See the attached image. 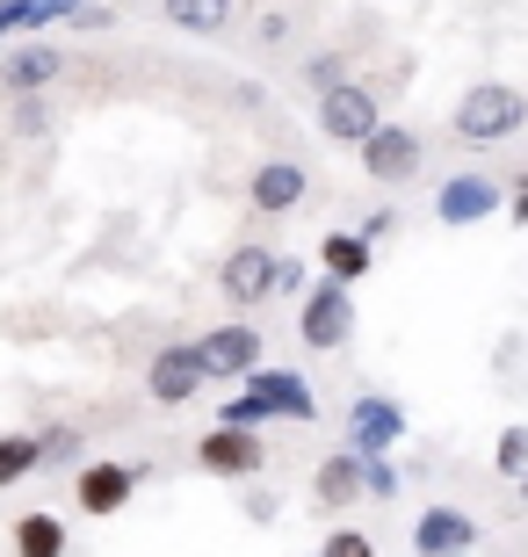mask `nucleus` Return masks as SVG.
I'll list each match as a JSON object with an SVG mask.
<instances>
[{
    "label": "nucleus",
    "instance_id": "obj_1",
    "mask_svg": "<svg viewBox=\"0 0 528 557\" xmlns=\"http://www.w3.org/2000/svg\"><path fill=\"white\" fill-rule=\"evenodd\" d=\"M521 124H528V95L514 81H470L456 95V109H449V138L470 145V152H492V145L521 138Z\"/></svg>",
    "mask_w": 528,
    "mask_h": 557
},
{
    "label": "nucleus",
    "instance_id": "obj_2",
    "mask_svg": "<svg viewBox=\"0 0 528 557\" xmlns=\"http://www.w3.org/2000/svg\"><path fill=\"white\" fill-rule=\"evenodd\" d=\"M384 131V102H377V87L369 81H341L319 95V138L341 145V152H363L369 138Z\"/></svg>",
    "mask_w": 528,
    "mask_h": 557
},
{
    "label": "nucleus",
    "instance_id": "obj_3",
    "mask_svg": "<svg viewBox=\"0 0 528 557\" xmlns=\"http://www.w3.org/2000/svg\"><path fill=\"white\" fill-rule=\"evenodd\" d=\"M297 341H305L311 355H341L347 341H355V289L319 275V283L297 297Z\"/></svg>",
    "mask_w": 528,
    "mask_h": 557
},
{
    "label": "nucleus",
    "instance_id": "obj_4",
    "mask_svg": "<svg viewBox=\"0 0 528 557\" xmlns=\"http://www.w3.org/2000/svg\"><path fill=\"white\" fill-rule=\"evenodd\" d=\"M275 269H283V253L261 247V239H246V247H232V253L218 261V297H224L232 311L268 305V297H275Z\"/></svg>",
    "mask_w": 528,
    "mask_h": 557
},
{
    "label": "nucleus",
    "instance_id": "obj_5",
    "mask_svg": "<svg viewBox=\"0 0 528 557\" xmlns=\"http://www.w3.org/2000/svg\"><path fill=\"white\" fill-rule=\"evenodd\" d=\"M138 485H145V463L102 456V463H81V471H73V507H81L87 521H109V515H123V507L138 499Z\"/></svg>",
    "mask_w": 528,
    "mask_h": 557
},
{
    "label": "nucleus",
    "instance_id": "obj_6",
    "mask_svg": "<svg viewBox=\"0 0 528 557\" xmlns=\"http://www.w3.org/2000/svg\"><path fill=\"white\" fill-rule=\"evenodd\" d=\"M204 384H210V370H204V348L196 341H167L160 355H152V370H145V398L152 406H196L204 398Z\"/></svg>",
    "mask_w": 528,
    "mask_h": 557
},
{
    "label": "nucleus",
    "instance_id": "obj_7",
    "mask_svg": "<svg viewBox=\"0 0 528 557\" xmlns=\"http://www.w3.org/2000/svg\"><path fill=\"white\" fill-rule=\"evenodd\" d=\"M204 370H210V384H246V376L268 362V348H261V326H246V319H224V326H210L204 341Z\"/></svg>",
    "mask_w": 528,
    "mask_h": 557
},
{
    "label": "nucleus",
    "instance_id": "obj_8",
    "mask_svg": "<svg viewBox=\"0 0 528 557\" xmlns=\"http://www.w3.org/2000/svg\"><path fill=\"white\" fill-rule=\"evenodd\" d=\"M196 471H210V478H261L268 471L261 428H204L196 434Z\"/></svg>",
    "mask_w": 528,
    "mask_h": 557
},
{
    "label": "nucleus",
    "instance_id": "obj_9",
    "mask_svg": "<svg viewBox=\"0 0 528 557\" xmlns=\"http://www.w3.org/2000/svg\"><path fill=\"white\" fill-rule=\"evenodd\" d=\"M355 160H363V174H369L377 188H406L413 174L427 166V138H420L413 124H384L377 138L363 145V152H355Z\"/></svg>",
    "mask_w": 528,
    "mask_h": 557
},
{
    "label": "nucleus",
    "instance_id": "obj_10",
    "mask_svg": "<svg viewBox=\"0 0 528 557\" xmlns=\"http://www.w3.org/2000/svg\"><path fill=\"white\" fill-rule=\"evenodd\" d=\"M500 210H507V182H492V174H449V182L434 188V218H442L449 232L486 225Z\"/></svg>",
    "mask_w": 528,
    "mask_h": 557
},
{
    "label": "nucleus",
    "instance_id": "obj_11",
    "mask_svg": "<svg viewBox=\"0 0 528 557\" xmlns=\"http://www.w3.org/2000/svg\"><path fill=\"white\" fill-rule=\"evenodd\" d=\"M406 442V406L384 392H363L355 406H347V449L355 456H391Z\"/></svg>",
    "mask_w": 528,
    "mask_h": 557
},
{
    "label": "nucleus",
    "instance_id": "obj_12",
    "mask_svg": "<svg viewBox=\"0 0 528 557\" xmlns=\"http://www.w3.org/2000/svg\"><path fill=\"white\" fill-rule=\"evenodd\" d=\"M311 196V174L305 160H261L254 174H246V203L261 210V218H290V210Z\"/></svg>",
    "mask_w": 528,
    "mask_h": 557
},
{
    "label": "nucleus",
    "instance_id": "obj_13",
    "mask_svg": "<svg viewBox=\"0 0 528 557\" xmlns=\"http://www.w3.org/2000/svg\"><path fill=\"white\" fill-rule=\"evenodd\" d=\"M240 392L261 398L268 420H297V428H311V420H319V398H311V384H305L297 370H268V362H261V370L246 376Z\"/></svg>",
    "mask_w": 528,
    "mask_h": 557
},
{
    "label": "nucleus",
    "instance_id": "obj_14",
    "mask_svg": "<svg viewBox=\"0 0 528 557\" xmlns=\"http://www.w3.org/2000/svg\"><path fill=\"white\" fill-rule=\"evenodd\" d=\"M478 550V521L464 507H420L413 521V557H470Z\"/></svg>",
    "mask_w": 528,
    "mask_h": 557
},
{
    "label": "nucleus",
    "instance_id": "obj_15",
    "mask_svg": "<svg viewBox=\"0 0 528 557\" xmlns=\"http://www.w3.org/2000/svg\"><path fill=\"white\" fill-rule=\"evenodd\" d=\"M59 73H65V51L44 44V37H22L15 51H0V87H8V95H44Z\"/></svg>",
    "mask_w": 528,
    "mask_h": 557
},
{
    "label": "nucleus",
    "instance_id": "obj_16",
    "mask_svg": "<svg viewBox=\"0 0 528 557\" xmlns=\"http://www.w3.org/2000/svg\"><path fill=\"white\" fill-rule=\"evenodd\" d=\"M311 499H319L326 515L355 507V499H363V456H355V449H333L319 471H311Z\"/></svg>",
    "mask_w": 528,
    "mask_h": 557
},
{
    "label": "nucleus",
    "instance_id": "obj_17",
    "mask_svg": "<svg viewBox=\"0 0 528 557\" xmlns=\"http://www.w3.org/2000/svg\"><path fill=\"white\" fill-rule=\"evenodd\" d=\"M377 269V247H369L363 232H326L319 239V275H333V283H363V275Z\"/></svg>",
    "mask_w": 528,
    "mask_h": 557
},
{
    "label": "nucleus",
    "instance_id": "obj_18",
    "mask_svg": "<svg viewBox=\"0 0 528 557\" xmlns=\"http://www.w3.org/2000/svg\"><path fill=\"white\" fill-rule=\"evenodd\" d=\"M8 543H15V557H73V529H65L59 515H44V507H29V515H15V529H8Z\"/></svg>",
    "mask_w": 528,
    "mask_h": 557
},
{
    "label": "nucleus",
    "instance_id": "obj_19",
    "mask_svg": "<svg viewBox=\"0 0 528 557\" xmlns=\"http://www.w3.org/2000/svg\"><path fill=\"white\" fill-rule=\"evenodd\" d=\"M232 8L240 0H160V22L182 29V37H224L232 29Z\"/></svg>",
    "mask_w": 528,
    "mask_h": 557
},
{
    "label": "nucleus",
    "instance_id": "obj_20",
    "mask_svg": "<svg viewBox=\"0 0 528 557\" xmlns=\"http://www.w3.org/2000/svg\"><path fill=\"white\" fill-rule=\"evenodd\" d=\"M29 471H44V442H37L29 428L0 434V493H8V485H22Z\"/></svg>",
    "mask_w": 528,
    "mask_h": 557
},
{
    "label": "nucleus",
    "instance_id": "obj_21",
    "mask_svg": "<svg viewBox=\"0 0 528 557\" xmlns=\"http://www.w3.org/2000/svg\"><path fill=\"white\" fill-rule=\"evenodd\" d=\"M37 442H44V471H51V463H59V471H81L87 463V428H65L59 420V428H44Z\"/></svg>",
    "mask_w": 528,
    "mask_h": 557
},
{
    "label": "nucleus",
    "instance_id": "obj_22",
    "mask_svg": "<svg viewBox=\"0 0 528 557\" xmlns=\"http://www.w3.org/2000/svg\"><path fill=\"white\" fill-rule=\"evenodd\" d=\"M492 463H500V478H521V471H528V428H500V442H492Z\"/></svg>",
    "mask_w": 528,
    "mask_h": 557
},
{
    "label": "nucleus",
    "instance_id": "obj_23",
    "mask_svg": "<svg viewBox=\"0 0 528 557\" xmlns=\"http://www.w3.org/2000/svg\"><path fill=\"white\" fill-rule=\"evenodd\" d=\"M398 485H406V478H398L391 456H363V493L369 499H398Z\"/></svg>",
    "mask_w": 528,
    "mask_h": 557
},
{
    "label": "nucleus",
    "instance_id": "obj_24",
    "mask_svg": "<svg viewBox=\"0 0 528 557\" xmlns=\"http://www.w3.org/2000/svg\"><path fill=\"white\" fill-rule=\"evenodd\" d=\"M341 81H347L341 51H311V59H305V87H311V95H326V87H341Z\"/></svg>",
    "mask_w": 528,
    "mask_h": 557
},
{
    "label": "nucleus",
    "instance_id": "obj_25",
    "mask_svg": "<svg viewBox=\"0 0 528 557\" xmlns=\"http://www.w3.org/2000/svg\"><path fill=\"white\" fill-rule=\"evenodd\" d=\"M319 557H377V536H369V529H333V536L319 543Z\"/></svg>",
    "mask_w": 528,
    "mask_h": 557
},
{
    "label": "nucleus",
    "instance_id": "obj_26",
    "mask_svg": "<svg viewBox=\"0 0 528 557\" xmlns=\"http://www.w3.org/2000/svg\"><path fill=\"white\" fill-rule=\"evenodd\" d=\"M218 428H268V413H261V398H254V392H240V398H224V406H218Z\"/></svg>",
    "mask_w": 528,
    "mask_h": 557
},
{
    "label": "nucleus",
    "instance_id": "obj_27",
    "mask_svg": "<svg viewBox=\"0 0 528 557\" xmlns=\"http://www.w3.org/2000/svg\"><path fill=\"white\" fill-rule=\"evenodd\" d=\"M87 0H29V37H44V22H81Z\"/></svg>",
    "mask_w": 528,
    "mask_h": 557
},
{
    "label": "nucleus",
    "instance_id": "obj_28",
    "mask_svg": "<svg viewBox=\"0 0 528 557\" xmlns=\"http://www.w3.org/2000/svg\"><path fill=\"white\" fill-rule=\"evenodd\" d=\"M8 37H29V0H0V51Z\"/></svg>",
    "mask_w": 528,
    "mask_h": 557
},
{
    "label": "nucleus",
    "instance_id": "obj_29",
    "mask_svg": "<svg viewBox=\"0 0 528 557\" xmlns=\"http://www.w3.org/2000/svg\"><path fill=\"white\" fill-rule=\"evenodd\" d=\"M305 261H283V269H275V297H305Z\"/></svg>",
    "mask_w": 528,
    "mask_h": 557
},
{
    "label": "nucleus",
    "instance_id": "obj_30",
    "mask_svg": "<svg viewBox=\"0 0 528 557\" xmlns=\"http://www.w3.org/2000/svg\"><path fill=\"white\" fill-rule=\"evenodd\" d=\"M44 124H51V116L37 109V95H22V109H15V131H22V138H37Z\"/></svg>",
    "mask_w": 528,
    "mask_h": 557
},
{
    "label": "nucleus",
    "instance_id": "obj_31",
    "mask_svg": "<svg viewBox=\"0 0 528 557\" xmlns=\"http://www.w3.org/2000/svg\"><path fill=\"white\" fill-rule=\"evenodd\" d=\"M384 232H398V210H369V218H363V239H369V247H377V239H384Z\"/></svg>",
    "mask_w": 528,
    "mask_h": 557
},
{
    "label": "nucleus",
    "instance_id": "obj_32",
    "mask_svg": "<svg viewBox=\"0 0 528 557\" xmlns=\"http://www.w3.org/2000/svg\"><path fill=\"white\" fill-rule=\"evenodd\" d=\"M507 218H514V225H528V166L514 174V188H507Z\"/></svg>",
    "mask_w": 528,
    "mask_h": 557
},
{
    "label": "nucleus",
    "instance_id": "obj_33",
    "mask_svg": "<svg viewBox=\"0 0 528 557\" xmlns=\"http://www.w3.org/2000/svg\"><path fill=\"white\" fill-rule=\"evenodd\" d=\"M109 22H116V8H102V0H87V8H81V22H73V29H109Z\"/></svg>",
    "mask_w": 528,
    "mask_h": 557
},
{
    "label": "nucleus",
    "instance_id": "obj_34",
    "mask_svg": "<svg viewBox=\"0 0 528 557\" xmlns=\"http://www.w3.org/2000/svg\"><path fill=\"white\" fill-rule=\"evenodd\" d=\"M514 493H521V499H528V471H521V478H514Z\"/></svg>",
    "mask_w": 528,
    "mask_h": 557
}]
</instances>
